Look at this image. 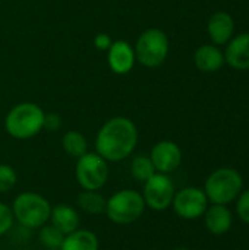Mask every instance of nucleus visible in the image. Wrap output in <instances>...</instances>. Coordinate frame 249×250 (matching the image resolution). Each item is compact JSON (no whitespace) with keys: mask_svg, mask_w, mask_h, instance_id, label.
<instances>
[{"mask_svg":"<svg viewBox=\"0 0 249 250\" xmlns=\"http://www.w3.org/2000/svg\"><path fill=\"white\" fill-rule=\"evenodd\" d=\"M138 144V129L135 123L123 116L112 117L98 130L95 138V152L107 163H117L128 158Z\"/></svg>","mask_w":249,"mask_h":250,"instance_id":"nucleus-1","label":"nucleus"},{"mask_svg":"<svg viewBox=\"0 0 249 250\" xmlns=\"http://www.w3.org/2000/svg\"><path fill=\"white\" fill-rule=\"evenodd\" d=\"M44 116V110L35 103H21L7 113L4 119L6 132L15 139H29L41 132Z\"/></svg>","mask_w":249,"mask_h":250,"instance_id":"nucleus-2","label":"nucleus"},{"mask_svg":"<svg viewBox=\"0 0 249 250\" xmlns=\"http://www.w3.org/2000/svg\"><path fill=\"white\" fill-rule=\"evenodd\" d=\"M13 218L23 229L34 230L40 229L50 220L51 205L40 193L35 192H22L19 193L12 204Z\"/></svg>","mask_w":249,"mask_h":250,"instance_id":"nucleus-3","label":"nucleus"},{"mask_svg":"<svg viewBox=\"0 0 249 250\" xmlns=\"http://www.w3.org/2000/svg\"><path fill=\"white\" fill-rule=\"evenodd\" d=\"M244 189V179L241 173L230 167H223L213 171L205 183L204 192L208 202L214 205H227L233 202Z\"/></svg>","mask_w":249,"mask_h":250,"instance_id":"nucleus-4","label":"nucleus"},{"mask_svg":"<svg viewBox=\"0 0 249 250\" xmlns=\"http://www.w3.org/2000/svg\"><path fill=\"white\" fill-rule=\"evenodd\" d=\"M145 208L147 207L141 192L135 189H122L114 192L106 201L104 214L112 223L117 226H128L138 221Z\"/></svg>","mask_w":249,"mask_h":250,"instance_id":"nucleus-5","label":"nucleus"},{"mask_svg":"<svg viewBox=\"0 0 249 250\" xmlns=\"http://www.w3.org/2000/svg\"><path fill=\"white\" fill-rule=\"evenodd\" d=\"M134 51L138 63L145 67H157L169 54V38L164 31L150 28L138 37Z\"/></svg>","mask_w":249,"mask_h":250,"instance_id":"nucleus-6","label":"nucleus"},{"mask_svg":"<svg viewBox=\"0 0 249 250\" xmlns=\"http://www.w3.org/2000/svg\"><path fill=\"white\" fill-rule=\"evenodd\" d=\"M75 177L82 190H100L109 179L107 161L97 152H87L76 161Z\"/></svg>","mask_w":249,"mask_h":250,"instance_id":"nucleus-7","label":"nucleus"},{"mask_svg":"<svg viewBox=\"0 0 249 250\" xmlns=\"http://www.w3.org/2000/svg\"><path fill=\"white\" fill-rule=\"evenodd\" d=\"M175 185L172 183L170 177L163 173H154L147 182H144L142 198L145 207L153 211H166L172 207L175 198Z\"/></svg>","mask_w":249,"mask_h":250,"instance_id":"nucleus-8","label":"nucleus"},{"mask_svg":"<svg viewBox=\"0 0 249 250\" xmlns=\"http://www.w3.org/2000/svg\"><path fill=\"white\" fill-rule=\"evenodd\" d=\"M172 208L182 220H197L204 215L208 208V199L204 189L183 188L175 193Z\"/></svg>","mask_w":249,"mask_h":250,"instance_id":"nucleus-9","label":"nucleus"},{"mask_svg":"<svg viewBox=\"0 0 249 250\" xmlns=\"http://www.w3.org/2000/svg\"><path fill=\"white\" fill-rule=\"evenodd\" d=\"M150 158L157 173L169 174L178 170V167L181 166L182 151L178 144L172 141H160L153 146Z\"/></svg>","mask_w":249,"mask_h":250,"instance_id":"nucleus-10","label":"nucleus"},{"mask_svg":"<svg viewBox=\"0 0 249 250\" xmlns=\"http://www.w3.org/2000/svg\"><path fill=\"white\" fill-rule=\"evenodd\" d=\"M107 62L110 69L116 75H126L132 70L136 62L135 51L126 41H113L110 48L107 50Z\"/></svg>","mask_w":249,"mask_h":250,"instance_id":"nucleus-11","label":"nucleus"},{"mask_svg":"<svg viewBox=\"0 0 249 250\" xmlns=\"http://www.w3.org/2000/svg\"><path fill=\"white\" fill-rule=\"evenodd\" d=\"M204 223L207 230L214 236L226 234L232 224H233V215L232 211L227 208V205H211L204 212Z\"/></svg>","mask_w":249,"mask_h":250,"instance_id":"nucleus-12","label":"nucleus"},{"mask_svg":"<svg viewBox=\"0 0 249 250\" xmlns=\"http://www.w3.org/2000/svg\"><path fill=\"white\" fill-rule=\"evenodd\" d=\"M48 221L62 234L66 236L79 229L81 217H79V212L73 207H70L68 204H59L56 207H51Z\"/></svg>","mask_w":249,"mask_h":250,"instance_id":"nucleus-13","label":"nucleus"},{"mask_svg":"<svg viewBox=\"0 0 249 250\" xmlns=\"http://www.w3.org/2000/svg\"><path fill=\"white\" fill-rule=\"evenodd\" d=\"M225 60L236 70L249 69V32L230 40L226 47Z\"/></svg>","mask_w":249,"mask_h":250,"instance_id":"nucleus-14","label":"nucleus"},{"mask_svg":"<svg viewBox=\"0 0 249 250\" xmlns=\"http://www.w3.org/2000/svg\"><path fill=\"white\" fill-rule=\"evenodd\" d=\"M233 28H235L233 19L226 12H216L210 18L208 25H207L208 35L217 45H223L230 40L233 34Z\"/></svg>","mask_w":249,"mask_h":250,"instance_id":"nucleus-15","label":"nucleus"},{"mask_svg":"<svg viewBox=\"0 0 249 250\" xmlns=\"http://www.w3.org/2000/svg\"><path fill=\"white\" fill-rule=\"evenodd\" d=\"M100 242L95 233L87 229H78L63 237L60 250H98Z\"/></svg>","mask_w":249,"mask_h":250,"instance_id":"nucleus-16","label":"nucleus"},{"mask_svg":"<svg viewBox=\"0 0 249 250\" xmlns=\"http://www.w3.org/2000/svg\"><path fill=\"white\" fill-rule=\"evenodd\" d=\"M194 62H195V66L201 72L211 73V72L219 70L223 66L225 56L216 45L205 44V45L198 47V50L194 54Z\"/></svg>","mask_w":249,"mask_h":250,"instance_id":"nucleus-17","label":"nucleus"},{"mask_svg":"<svg viewBox=\"0 0 249 250\" xmlns=\"http://www.w3.org/2000/svg\"><path fill=\"white\" fill-rule=\"evenodd\" d=\"M106 201L98 190H82L76 198V205L88 215H100L106 211Z\"/></svg>","mask_w":249,"mask_h":250,"instance_id":"nucleus-18","label":"nucleus"},{"mask_svg":"<svg viewBox=\"0 0 249 250\" xmlns=\"http://www.w3.org/2000/svg\"><path fill=\"white\" fill-rule=\"evenodd\" d=\"M62 146H63V151L72 157V158H79L82 157L84 154L88 152V144H87V139L85 136L78 132V130H68L63 138H62Z\"/></svg>","mask_w":249,"mask_h":250,"instance_id":"nucleus-19","label":"nucleus"},{"mask_svg":"<svg viewBox=\"0 0 249 250\" xmlns=\"http://www.w3.org/2000/svg\"><path fill=\"white\" fill-rule=\"evenodd\" d=\"M156 173V168L153 166V161L147 155H136L131 161V174L136 182H147L153 174Z\"/></svg>","mask_w":249,"mask_h":250,"instance_id":"nucleus-20","label":"nucleus"},{"mask_svg":"<svg viewBox=\"0 0 249 250\" xmlns=\"http://www.w3.org/2000/svg\"><path fill=\"white\" fill-rule=\"evenodd\" d=\"M63 237H65V234H62L51 224H44L43 227H40L38 239H40V243L47 249H60Z\"/></svg>","mask_w":249,"mask_h":250,"instance_id":"nucleus-21","label":"nucleus"},{"mask_svg":"<svg viewBox=\"0 0 249 250\" xmlns=\"http://www.w3.org/2000/svg\"><path fill=\"white\" fill-rule=\"evenodd\" d=\"M18 182V176L13 167L9 164H0V193L10 192Z\"/></svg>","mask_w":249,"mask_h":250,"instance_id":"nucleus-22","label":"nucleus"},{"mask_svg":"<svg viewBox=\"0 0 249 250\" xmlns=\"http://www.w3.org/2000/svg\"><path fill=\"white\" fill-rule=\"evenodd\" d=\"M13 221L15 218L12 208L4 202H0V237L10 231V229L13 227Z\"/></svg>","mask_w":249,"mask_h":250,"instance_id":"nucleus-23","label":"nucleus"},{"mask_svg":"<svg viewBox=\"0 0 249 250\" xmlns=\"http://www.w3.org/2000/svg\"><path fill=\"white\" fill-rule=\"evenodd\" d=\"M236 214L239 217L241 221H244L245 224L249 226V189L242 192L238 196V202H236Z\"/></svg>","mask_w":249,"mask_h":250,"instance_id":"nucleus-24","label":"nucleus"},{"mask_svg":"<svg viewBox=\"0 0 249 250\" xmlns=\"http://www.w3.org/2000/svg\"><path fill=\"white\" fill-rule=\"evenodd\" d=\"M62 126V119L57 113H48L44 116V126L43 129H47L50 132H56L59 130V127Z\"/></svg>","mask_w":249,"mask_h":250,"instance_id":"nucleus-25","label":"nucleus"},{"mask_svg":"<svg viewBox=\"0 0 249 250\" xmlns=\"http://www.w3.org/2000/svg\"><path fill=\"white\" fill-rule=\"evenodd\" d=\"M112 40H110V37L107 35V34H98L97 37H95V40H94V44H95V47L98 48V50H109L110 48V45H112Z\"/></svg>","mask_w":249,"mask_h":250,"instance_id":"nucleus-26","label":"nucleus"},{"mask_svg":"<svg viewBox=\"0 0 249 250\" xmlns=\"http://www.w3.org/2000/svg\"><path fill=\"white\" fill-rule=\"evenodd\" d=\"M173 250H191L189 248H185V246H179V248H175Z\"/></svg>","mask_w":249,"mask_h":250,"instance_id":"nucleus-27","label":"nucleus"},{"mask_svg":"<svg viewBox=\"0 0 249 250\" xmlns=\"http://www.w3.org/2000/svg\"><path fill=\"white\" fill-rule=\"evenodd\" d=\"M148 250H154V249H148Z\"/></svg>","mask_w":249,"mask_h":250,"instance_id":"nucleus-28","label":"nucleus"}]
</instances>
